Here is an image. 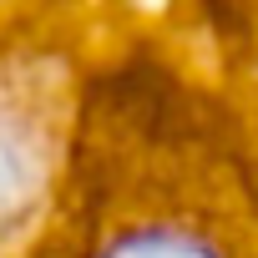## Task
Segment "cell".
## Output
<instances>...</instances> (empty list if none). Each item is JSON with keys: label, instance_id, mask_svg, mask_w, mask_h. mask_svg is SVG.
Returning <instances> with one entry per match:
<instances>
[{"label": "cell", "instance_id": "obj_1", "mask_svg": "<svg viewBox=\"0 0 258 258\" xmlns=\"http://www.w3.org/2000/svg\"><path fill=\"white\" fill-rule=\"evenodd\" d=\"M31 187H36V147L16 116L0 111V228H11L26 213Z\"/></svg>", "mask_w": 258, "mask_h": 258}]
</instances>
